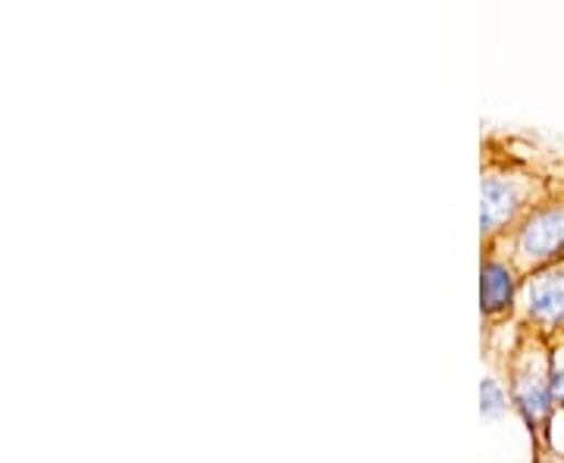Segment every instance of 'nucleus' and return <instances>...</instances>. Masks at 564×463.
I'll list each match as a JSON object with an SVG mask.
<instances>
[{
	"label": "nucleus",
	"mask_w": 564,
	"mask_h": 463,
	"mask_svg": "<svg viewBox=\"0 0 564 463\" xmlns=\"http://www.w3.org/2000/svg\"><path fill=\"white\" fill-rule=\"evenodd\" d=\"M552 398H555V407H564V366L552 376Z\"/></svg>",
	"instance_id": "0eeeda50"
},
{
	"label": "nucleus",
	"mask_w": 564,
	"mask_h": 463,
	"mask_svg": "<svg viewBox=\"0 0 564 463\" xmlns=\"http://www.w3.org/2000/svg\"><path fill=\"white\" fill-rule=\"evenodd\" d=\"M524 276L514 269V263L505 261L496 251H484L480 269V310H484L486 332H496L502 320H514V301Z\"/></svg>",
	"instance_id": "39448f33"
},
{
	"label": "nucleus",
	"mask_w": 564,
	"mask_h": 463,
	"mask_svg": "<svg viewBox=\"0 0 564 463\" xmlns=\"http://www.w3.org/2000/svg\"><path fill=\"white\" fill-rule=\"evenodd\" d=\"M558 191L552 179L533 173L530 166L518 163L514 157H502L486 151L484 157V185H480V239L484 247L514 232L521 222L552 201Z\"/></svg>",
	"instance_id": "f257e3e1"
},
{
	"label": "nucleus",
	"mask_w": 564,
	"mask_h": 463,
	"mask_svg": "<svg viewBox=\"0 0 564 463\" xmlns=\"http://www.w3.org/2000/svg\"><path fill=\"white\" fill-rule=\"evenodd\" d=\"M484 251H496L505 261L514 263L521 276H530L536 269H545L552 263L564 261V191L552 201L536 207L514 232L489 244Z\"/></svg>",
	"instance_id": "7ed1b4c3"
},
{
	"label": "nucleus",
	"mask_w": 564,
	"mask_h": 463,
	"mask_svg": "<svg viewBox=\"0 0 564 463\" xmlns=\"http://www.w3.org/2000/svg\"><path fill=\"white\" fill-rule=\"evenodd\" d=\"M518 335L505 357V379H508V395L511 407L524 417L527 429L533 436L536 448L549 444V423L555 414V398H552V344L540 339L536 332L514 326Z\"/></svg>",
	"instance_id": "f03ea898"
},
{
	"label": "nucleus",
	"mask_w": 564,
	"mask_h": 463,
	"mask_svg": "<svg viewBox=\"0 0 564 463\" xmlns=\"http://www.w3.org/2000/svg\"><path fill=\"white\" fill-rule=\"evenodd\" d=\"M511 395H508V385L499 376H484L480 383V410H484V420H496L499 414L508 410Z\"/></svg>",
	"instance_id": "423d86ee"
},
{
	"label": "nucleus",
	"mask_w": 564,
	"mask_h": 463,
	"mask_svg": "<svg viewBox=\"0 0 564 463\" xmlns=\"http://www.w3.org/2000/svg\"><path fill=\"white\" fill-rule=\"evenodd\" d=\"M511 322L536 332L549 344L564 339V261L524 276Z\"/></svg>",
	"instance_id": "20e7f679"
}]
</instances>
